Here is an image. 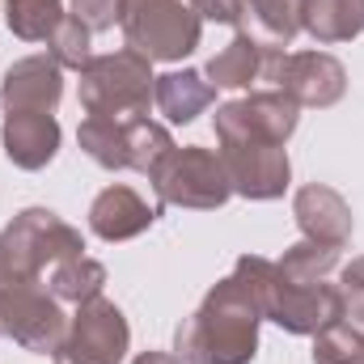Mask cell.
Returning <instances> with one entry per match:
<instances>
[{"label": "cell", "mask_w": 364, "mask_h": 364, "mask_svg": "<svg viewBox=\"0 0 364 364\" xmlns=\"http://www.w3.org/2000/svg\"><path fill=\"white\" fill-rule=\"evenodd\" d=\"M259 301L242 275H225L174 331L182 364H250L259 356Z\"/></svg>", "instance_id": "6da1fadb"}, {"label": "cell", "mask_w": 364, "mask_h": 364, "mask_svg": "<svg viewBox=\"0 0 364 364\" xmlns=\"http://www.w3.org/2000/svg\"><path fill=\"white\" fill-rule=\"evenodd\" d=\"M233 275L246 279V288L259 301V314L288 335H318L322 326L343 318V288H331L326 279L322 284H292L263 255H242Z\"/></svg>", "instance_id": "7a4b0ae2"}, {"label": "cell", "mask_w": 364, "mask_h": 364, "mask_svg": "<svg viewBox=\"0 0 364 364\" xmlns=\"http://www.w3.org/2000/svg\"><path fill=\"white\" fill-rule=\"evenodd\" d=\"M73 255H85V237L51 208H26L0 229V275L43 279L47 267Z\"/></svg>", "instance_id": "3957f363"}, {"label": "cell", "mask_w": 364, "mask_h": 364, "mask_svg": "<svg viewBox=\"0 0 364 364\" xmlns=\"http://www.w3.org/2000/svg\"><path fill=\"white\" fill-rule=\"evenodd\" d=\"M153 64L140 51H106L81 68V106L102 119H144L153 106Z\"/></svg>", "instance_id": "277c9868"}, {"label": "cell", "mask_w": 364, "mask_h": 364, "mask_svg": "<svg viewBox=\"0 0 364 364\" xmlns=\"http://www.w3.org/2000/svg\"><path fill=\"white\" fill-rule=\"evenodd\" d=\"M123 38L149 64H178L203 38V17L186 0H127Z\"/></svg>", "instance_id": "5b68a950"}, {"label": "cell", "mask_w": 364, "mask_h": 364, "mask_svg": "<svg viewBox=\"0 0 364 364\" xmlns=\"http://www.w3.org/2000/svg\"><path fill=\"white\" fill-rule=\"evenodd\" d=\"M153 191H157V203H170V208H191V212H216L233 199V186L225 174V161L216 149H203V144H174L157 170L149 174Z\"/></svg>", "instance_id": "8992f818"}, {"label": "cell", "mask_w": 364, "mask_h": 364, "mask_svg": "<svg viewBox=\"0 0 364 364\" xmlns=\"http://www.w3.org/2000/svg\"><path fill=\"white\" fill-rule=\"evenodd\" d=\"M0 335L13 339L21 352L55 356L68 335V318L51 288H43V279L0 275Z\"/></svg>", "instance_id": "52a82bcc"}, {"label": "cell", "mask_w": 364, "mask_h": 364, "mask_svg": "<svg viewBox=\"0 0 364 364\" xmlns=\"http://www.w3.org/2000/svg\"><path fill=\"white\" fill-rule=\"evenodd\" d=\"M132 343V326L123 309L106 296H93L77 305V318L68 322V335L60 352L51 356L55 364H123Z\"/></svg>", "instance_id": "ba28073f"}, {"label": "cell", "mask_w": 364, "mask_h": 364, "mask_svg": "<svg viewBox=\"0 0 364 364\" xmlns=\"http://www.w3.org/2000/svg\"><path fill=\"white\" fill-rule=\"evenodd\" d=\"M216 140H250V144H288V136L301 123V106L279 90H263L237 102L216 106Z\"/></svg>", "instance_id": "9c48e42d"}, {"label": "cell", "mask_w": 364, "mask_h": 364, "mask_svg": "<svg viewBox=\"0 0 364 364\" xmlns=\"http://www.w3.org/2000/svg\"><path fill=\"white\" fill-rule=\"evenodd\" d=\"M272 85L279 93H288L296 106L326 110V106L343 102V93H348V68L335 55H326V51H284L275 60Z\"/></svg>", "instance_id": "30bf717a"}, {"label": "cell", "mask_w": 364, "mask_h": 364, "mask_svg": "<svg viewBox=\"0 0 364 364\" xmlns=\"http://www.w3.org/2000/svg\"><path fill=\"white\" fill-rule=\"evenodd\" d=\"M220 161H225V174L233 195L242 199H255V203H267L279 199L288 191L292 178V161L284 153V144H250V140H229L216 149Z\"/></svg>", "instance_id": "8fae6325"}, {"label": "cell", "mask_w": 364, "mask_h": 364, "mask_svg": "<svg viewBox=\"0 0 364 364\" xmlns=\"http://www.w3.org/2000/svg\"><path fill=\"white\" fill-rule=\"evenodd\" d=\"M60 97H64V68L51 55H26L0 81V106L4 110H47V114H55Z\"/></svg>", "instance_id": "7c38bea8"}, {"label": "cell", "mask_w": 364, "mask_h": 364, "mask_svg": "<svg viewBox=\"0 0 364 364\" xmlns=\"http://www.w3.org/2000/svg\"><path fill=\"white\" fill-rule=\"evenodd\" d=\"M292 216L301 225V237L322 242V246H348L352 242V208L335 186L309 182L292 195Z\"/></svg>", "instance_id": "4fadbf2b"}, {"label": "cell", "mask_w": 364, "mask_h": 364, "mask_svg": "<svg viewBox=\"0 0 364 364\" xmlns=\"http://www.w3.org/2000/svg\"><path fill=\"white\" fill-rule=\"evenodd\" d=\"M0 144L17 170H43L60 153V123L47 110H9Z\"/></svg>", "instance_id": "5bb4252c"}, {"label": "cell", "mask_w": 364, "mask_h": 364, "mask_svg": "<svg viewBox=\"0 0 364 364\" xmlns=\"http://www.w3.org/2000/svg\"><path fill=\"white\" fill-rule=\"evenodd\" d=\"M279 55H284V47H267V43H259L255 34L242 30V34H233L229 47H220V51L208 60L203 77H208L216 90H250L255 81H272Z\"/></svg>", "instance_id": "9a60e30c"}, {"label": "cell", "mask_w": 364, "mask_h": 364, "mask_svg": "<svg viewBox=\"0 0 364 364\" xmlns=\"http://www.w3.org/2000/svg\"><path fill=\"white\" fill-rule=\"evenodd\" d=\"M157 212H161V203H149L140 191L114 182V186L97 191V199L90 203V229L102 242H132L157 220Z\"/></svg>", "instance_id": "2e32d148"}, {"label": "cell", "mask_w": 364, "mask_h": 364, "mask_svg": "<svg viewBox=\"0 0 364 364\" xmlns=\"http://www.w3.org/2000/svg\"><path fill=\"white\" fill-rule=\"evenodd\" d=\"M212 102H216V85L195 68L166 73L153 85V106L166 114V123H195Z\"/></svg>", "instance_id": "e0dca14e"}, {"label": "cell", "mask_w": 364, "mask_h": 364, "mask_svg": "<svg viewBox=\"0 0 364 364\" xmlns=\"http://www.w3.org/2000/svg\"><path fill=\"white\" fill-rule=\"evenodd\" d=\"M301 30L314 43H352L364 34V0H301Z\"/></svg>", "instance_id": "ac0fdd59"}, {"label": "cell", "mask_w": 364, "mask_h": 364, "mask_svg": "<svg viewBox=\"0 0 364 364\" xmlns=\"http://www.w3.org/2000/svg\"><path fill=\"white\" fill-rule=\"evenodd\" d=\"M77 144L102 170H132V119L85 114L77 127Z\"/></svg>", "instance_id": "d6986e66"}, {"label": "cell", "mask_w": 364, "mask_h": 364, "mask_svg": "<svg viewBox=\"0 0 364 364\" xmlns=\"http://www.w3.org/2000/svg\"><path fill=\"white\" fill-rule=\"evenodd\" d=\"M242 21H250L246 34H255L267 47H288L301 34V0H246Z\"/></svg>", "instance_id": "ffe728a7"}, {"label": "cell", "mask_w": 364, "mask_h": 364, "mask_svg": "<svg viewBox=\"0 0 364 364\" xmlns=\"http://www.w3.org/2000/svg\"><path fill=\"white\" fill-rule=\"evenodd\" d=\"M51 296L55 301H68V305H85L93 296H102L106 288V267L90 259V255H73V259H60L51 267V279H47Z\"/></svg>", "instance_id": "44dd1931"}, {"label": "cell", "mask_w": 364, "mask_h": 364, "mask_svg": "<svg viewBox=\"0 0 364 364\" xmlns=\"http://www.w3.org/2000/svg\"><path fill=\"white\" fill-rule=\"evenodd\" d=\"M4 21L21 43H47L64 21V0H4Z\"/></svg>", "instance_id": "7402d4cb"}, {"label": "cell", "mask_w": 364, "mask_h": 364, "mask_svg": "<svg viewBox=\"0 0 364 364\" xmlns=\"http://www.w3.org/2000/svg\"><path fill=\"white\" fill-rule=\"evenodd\" d=\"M275 267H279L284 279H292V284H322L326 275L339 267V246H322V242L301 237L296 246L284 250V259Z\"/></svg>", "instance_id": "603a6c76"}, {"label": "cell", "mask_w": 364, "mask_h": 364, "mask_svg": "<svg viewBox=\"0 0 364 364\" xmlns=\"http://www.w3.org/2000/svg\"><path fill=\"white\" fill-rule=\"evenodd\" d=\"M314 364H364V331L352 322H331L314 335Z\"/></svg>", "instance_id": "cb8c5ba5"}, {"label": "cell", "mask_w": 364, "mask_h": 364, "mask_svg": "<svg viewBox=\"0 0 364 364\" xmlns=\"http://www.w3.org/2000/svg\"><path fill=\"white\" fill-rule=\"evenodd\" d=\"M47 55L60 64V68H73V73H81L85 64L93 60L90 51V26L81 21V17H73V13H64V21L55 26V34L47 38Z\"/></svg>", "instance_id": "d4e9b609"}, {"label": "cell", "mask_w": 364, "mask_h": 364, "mask_svg": "<svg viewBox=\"0 0 364 364\" xmlns=\"http://www.w3.org/2000/svg\"><path fill=\"white\" fill-rule=\"evenodd\" d=\"M123 9H127V0H73V17H81L90 26V34L114 30L123 21Z\"/></svg>", "instance_id": "484cf974"}, {"label": "cell", "mask_w": 364, "mask_h": 364, "mask_svg": "<svg viewBox=\"0 0 364 364\" xmlns=\"http://www.w3.org/2000/svg\"><path fill=\"white\" fill-rule=\"evenodd\" d=\"M203 21H220V26H242L246 0H186Z\"/></svg>", "instance_id": "4316f807"}, {"label": "cell", "mask_w": 364, "mask_h": 364, "mask_svg": "<svg viewBox=\"0 0 364 364\" xmlns=\"http://www.w3.org/2000/svg\"><path fill=\"white\" fill-rule=\"evenodd\" d=\"M339 288H343V292H364V255H360V259H352V263L343 267Z\"/></svg>", "instance_id": "83f0119b"}, {"label": "cell", "mask_w": 364, "mask_h": 364, "mask_svg": "<svg viewBox=\"0 0 364 364\" xmlns=\"http://www.w3.org/2000/svg\"><path fill=\"white\" fill-rule=\"evenodd\" d=\"M343 322L364 331V292H343Z\"/></svg>", "instance_id": "f1b7e54d"}, {"label": "cell", "mask_w": 364, "mask_h": 364, "mask_svg": "<svg viewBox=\"0 0 364 364\" xmlns=\"http://www.w3.org/2000/svg\"><path fill=\"white\" fill-rule=\"evenodd\" d=\"M132 364H182V360L174 356V352H140Z\"/></svg>", "instance_id": "f546056e"}]
</instances>
